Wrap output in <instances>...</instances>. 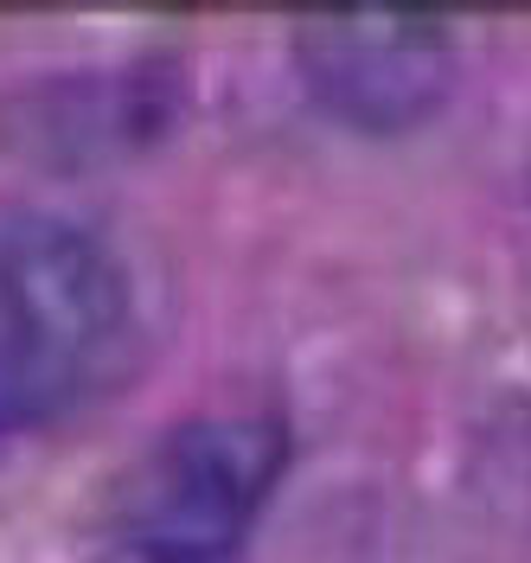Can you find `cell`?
Masks as SVG:
<instances>
[{
	"mask_svg": "<svg viewBox=\"0 0 531 563\" xmlns=\"http://www.w3.org/2000/svg\"><path fill=\"white\" fill-rule=\"evenodd\" d=\"M295 70L333 122L365 135H403L449 103L455 38L417 13H320L295 33Z\"/></svg>",
	"mask_w": 531,
	"mask_h": 563,
	"instance_id": "3957f363",
	"label": "cell"
},
{
	"mask_svg": "<svg viewBox=\"0 0 531 563\" xmlns=\"http://www.w3.org/2000/svg\"><path fill=\"white\" fill-rule=\"evenodd\" d=\"M288 467V429L263 410L186 417L122 467L109 526L142 563H224Z\"/></svg>",
	"mask_w": 531,
	"mask_h": 563,
	"instance_id": "7a4b0ae2",
	"label": "cell"
},
{
	"mask_svg": "<svg viewBox=\"0 0 531 563\" xmlns=\"http://www.w3.org/2000/svg\"><path fill=\"white\" fill-rule=\"evenodd\" d=\"M129 320V282L90 231L0 206V435L65 410Z\"/></svg>",
	"mask_w": 531,
	"mask_h": 563,
	"instance_id": "6da1fadb",
	"label": "cell"
}]
</instances>
